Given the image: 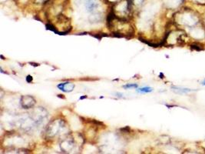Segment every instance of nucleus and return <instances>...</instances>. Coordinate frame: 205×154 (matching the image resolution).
I'll use <instances>...</instances> for the list:
<instances>
[{
    "mask_svg": "<svg viewBox=\"0 0 205 154\" xmlns=\"http://www.w3.org/2000/svg\"><path fill=\"white\" fill-rule=\"evenodd\" d=\"M137 91L140 92H151L153 91V89L151 87H143L141 88V89H137Z\"/></svg>",
    "mask_w": 205,
    "mask_h": 154,
    "instance_id": "nucleus-1",
    "label": "nucleus"
},
{
    "mask_svg": "<svg viewBox=\"0 0 205 154\" xmlns=\"http://www.w3.org/2000/svg\"><path fill=\"white\" fill-rule=\"evenodd\" d=\"M191 47L192 49L197 50V51H201V50L203 49V48H201V47L199 46L198 45H196V44H192Z\"/></svg>",
    "mask_w": 205,
    "mask_h": 154,
    "instance_id": "nucleus-2",
    "label": "nucleus"
},
{
    "mask_svg": "<svg viewBox=\"0 0 205 154\" xmlns=\"http://www.w3.org/2000/svg\"><path fill=\"white\" fill-rule=\"evenodd\" d=\"M137 84H127L125 85V86H123V88H125V89H128V88H137Z\"/></svg>",
    "mask_w": 205,
    "mask_h": 154,
    "instance_id": "nucleus-3",
    "label": "nucleus"
},
{
    "mask_svg": "<svg viewBox=\"0 0 205 154\" xmlns=\"http://www.w3.org/2000/svg\"><path fill=\"white\" fill-rule=\"evenodd\" d=\"M26 80H27V82H31L32 80V76H27V78H26Z\"/></svg>",
    "mask_w": 205,
    "mask_h": 154,
    "instance_id": "nucleus-4",
    "label": "nucleus"
},
{
    "mask_svg": "<svg viewBox=\"0 0 205 154\" xmlns=\"http://www.w3.org/2000/svg\"><path fill=\"white\" fill-rule=\"evenodd\" d=\"M201 84H202V85H204V86H205V79L204 80V81L202 82V83H201Z\"/></svg>",
    "mask_w": 205,
    "mask_h": 154,
    "instance_id": "nucleus-5",
    "label": "nucleus"
}]
</instances>
